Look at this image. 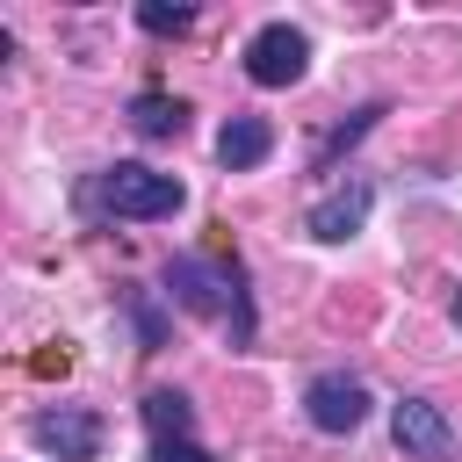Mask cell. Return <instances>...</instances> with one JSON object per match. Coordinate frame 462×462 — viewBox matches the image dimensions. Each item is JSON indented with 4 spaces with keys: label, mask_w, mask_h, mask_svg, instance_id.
<instances>
[{
    "label": "cell",
    "mask_w": 462,
    "mask_h": 462,
    "mask_svg": "<svg viewBox=\"0 0 462 462\" xmlns=\"http://www.w3.org/2000/svg\"><path fill=\"white\" fill-rule=\"evenodd\" d=\"M310 72V36L296 22H260L245 36V79L253 87H296Z\"/></svg>",
    "instance_id": "3"
},
{
    "label": "cell",
    "mask_w": 462,
    "mask_h": 462,
    "mask_svg": "<svg viewBox=\"0 0 462 462\" xmlns=\"http://www.w3.org/2000/svg\"><path fill=\"white\" fill-rule=\"evenodd\" d=\"M267 152H274L267 116H231V123L217 130V166H224V173H253Z\"/></svg>",
    "instance_id": "8"
},
{
    "label": "cell",
    "mask_w": 462,
    "mask_h": 462,
    "mask_svg": "<svg viewBox=\"0 0 462 462\" xmlns=\"http://www.w3.org/2000/svg\"><path fill=\"white\" fill-rule=\"evenodd\" d=\"M368 209H375V180H339L332 195H318L310 209H303V231L318 238V245H339V238H354L361 224H368Z\"/></svg>",
    "instance_id": "6"
},
{
    "label": "cell",
    "mask_w": 462,
    "mask_h": 462,
    "mask_svg": "<svg viewBox=\"0 0 462 462\" xmlns=\"http://www.w3.org/2000/svg\"><path fill=\"white\" fill-rule=\"evenodd\" d=\"M29 440H36L43 455H58V462H94V455H101V411H87V404L36 411V419H29Z\"/></svg>",
    "instance_id": "5"
},
{
    "label": "cell",
    "mask_w": 462,
    "mask_h": 462,
    "mask_svg": "<svg viewBox=\"0 0 462 462\" xmlns=\"http://www.w3.org/2000/svg\"><path fill=\"white\" fill-rule=\"evenodd\" d=\"M390 433H397V448L419 455V462H448V455L462 448L455 426H448V411L426 404V397H397V404H390Z\"/></svg>",
    "instance_id": "7"
},
{
    "label": "cell",
    "mask_w": 462,
    "mask_h": 462,
    "mask_svg": "<svg viewBox=\"0 0 462 462\" xmlns=\"http://www.w3.org/2000/svg\"><path fill=\"white\" fill-rule=\"evenodd\" d=\"M79 209L87 217H130V224H152V217H180L188 209V188L173 173H152L137 159H116L101 166L87 188H79Z\"/></svg>",
    "instance_id": "2"
},
{
    "label": "cell",
    "mask_w": 462,
    "mask_h": 462,
    "mask_svg": "<svg viewBox=\"0 0 462 462\" xmlns=\"http://www.w3.org/2000/svg\"><path fill=\"white\" fill-rule=\"evenodd\" d=\"M166 296L195 318H217L231 332V346L253 339V296H245V274L238 260H209V253H180L166 260Z\"/></svg>",
    "instance_id": "1"
},
{
    "label": "cell",
    "mask_w": 462,
    "mask_h": 462,
    "mask_svg": "<svg viewBox=\"0 0 462 462\" xmlns=\"http://www.w3.org/2000/svg\"><path fill=\"white\" fill-rule=\"evenodd\" d=\"M448 318H455V325H462V289H455V303H448Z\"/></svg>",
    "instance_id": "15"
},
{
    "label": "cell",
    "mask_w": 462,
    "mask_h": 462,
    "mask_svg": "<svg viewBox=\"0 0 462 462\" xmlns=\"http://www.w3.org/2000/svg\"><path fill=\"white\" fill-rule=\"evenodd\" d=\"M375 116H383V101H368V108H354V123H339V130H332V137L318 144V173H332V159H339L346 144H361V137L375 130Z\"/></svg>",
    "instance_id": "11"
},
{
    "label": "cell",
    "mask_w": 462,
    "mask_h": 462,
    "mask_svg": "<svg viewBox=\"0 0 462 462\" xmlns=\"http://www.w3.org/2000/svg\"><path fill=\"white\" fill-rule=\"evenodd\" d=\"M130 310H137V339H144V346H159V310H152V296H137Z\"/></svg>",
    "instance_id": "14"
},
{
    "label": "cell",
    "mask_w": 462,
    "mask_h": 462,
    "mask_svg": "<svg viewBox=\"0 0 462 462\" xmlns=\"http://www.w3.org/2000/svg\"><path fill=\"white\" fill-rule=\"evenodd\" d=\"M152 462H217L202 440H152Z\"/></svg>",
    "instance_id": "13"
},
{
    "label": "cell",
    "mask_w": 462,
    "mask_h": 462,
    "mask_svg": "<svg viewBox=\"0 0 462 462\" xmlns=\"http://www.w3.org/2000/svg\"><path fill=\"white\" fill-rule=\"evenodd\" d=\"M368 383L361 375H346V368H325V375H310L303 383V419L318 426V433H361L368 426Z\"/></svg>",
    "instance_id": "4"
},
{
    "label": "cell",
    "mask_w": 462,
    "mask_h": 462,
    "mask_svg": "<svg viewBox=\"0 0 462 462\" xmlns=\"http://www.w3.org/2000/svg\"><path fill=\"white\" fill-rule=\"evenodd\" d=\"M130 130H137V137H180V130H188V101L144 87V94L130 101Z\"/></svg>",
    "instance_id": "9"
},
{
    "label": "cell",
    "mask_w": 462,
    "mask_h": 462,
    "mask_svg": "<svg viewBox=\"0 0 462 462\" xmlns=\"http://www.w3.org/2000/svg\"><path fill=\"white\" fill-rule=\"evenodd\" d=\"M144 426H152V440H195V404L180 390H152L144 397Z\"/></svg>",
    "instance_id": "10"
},
{
    "label": "cell",
    "mask_w": 462,
    "mask_h": 462,
    "mask_svg": "<svg viewBox=\"0 0 462 462\" xmlns=\"http://www.w3.org/2000/svg\"><path fill=\"white\" fill-rule=\"evenodd\" d=\"M137 29H152V36H180V29H195V7H159V0H144V7H137Z\"/></svg>",
    "instance_id": "12"
}]
</instances>
